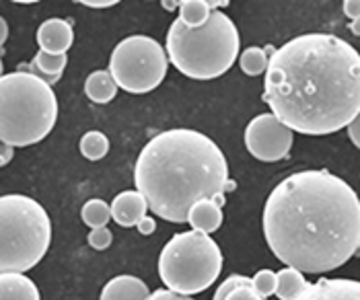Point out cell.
Wrapping results in <instances>:
<instances>
[{
  "instance_id": "obj_1",
  "label": "cell",
  "mask_w": 360,
  "mask_h": 300,
  "mask_svg": "<svg viewBox=\"0 0 360 300\" xmlns=\"http://www.w3.org/2000/svg\"><path fill=\"white\" fill-rule=\"evenodd\" d=\"M264 237L286 268L301 273L338 270L359 247V195L323 169L288 175L266 200Z\"/></svg>"
},
{
  "instance_id": "obj_2",
  "label": "cell",
  "mask_w": 360,
  "mask_h": 300,
  "mask_svg": "<svg viewBox=\"0 0 360 300\" xmlns=\"http://www.w3.org/2000/svg\"><path fill=\"white\" fill-rule=\"evenodd\" d=\"M262 99L292 132H340L360 113V54L330 33L292 37L270 56Z\"/></svg>"
},
{
  "instance_id": "obj_3",
  "label": "cell",
  "mask_w": 360,
  "mask_h": 300,
  "mask_svg": "<svg viewBox=\"0 0 360 300\" xmlns=\"http://www.w3.org/2000/svg\"><path fill=\"white\" fill-rule=\"evenodd\" d=\"M134 183L150 212L181 224L195 202L224 193L229 163L206 134L175 128L157 134L142 148L134 167Z\"/></svg>"
},
{
  "instance_id": "obj_4",
  "label": "cell",
  "mask_w": 360,
  "mask_h": 300,
  "mask_svg": "<svg viewBox=\"0 0 360 300\" xmlns=\"http://www.w3.org/2000/svg\"><path fill=\"white\" fill-rule=\"evenodd\" d=\"M165 52L181 74L195 81L219 79L239 56V31L221 11H212L198 29L175 19L167 31Z\"/></svg>"
},
{
  "instance_id": "obj_5",
  "label": "cell",
  "mask_w": 360,
  "mask_h": 300,
  "mask_svg": "<svg viewBox=\"0 0 360 300\" xmlns=\"http://www.w3.org/2000/svg\"><path fill=\"white\" fill-rule=\"evenodd\" d=\"M58 99L50 84L27 74L0 77V142L31 146L41 142L56 126Z\"/></svg>"
},
{
  "instance_id": "obj_6",
  "label": "cell",
  "mask_w": 360,
  "mask_h": 300,
  "mask_svg": "<svg viewBox=\"0 0 360 300\" xmlns=\"http://www.w3.org/2000/svg\"><path fill=\"white\" fill-rule=\"evenodd\" d=\"M52 243V222L39 202L21 193L0 195V273L33 270Z\"/></svg>"
},
{
  "instance_id": "obj_7",
  "label": "cell",
  "mask_w": 360,
  "mask_h": 300,
  "mask_svg": "<svg viewBox=\"0 0 360 300\" xmlns=\"http://www.w3.org/2000/svg\"><path fill=\"white\" fill-rule=\"evenodd\" d=\"M221 270V247L208 235L195 230L175 235L159 257V275L167 290L181 296H194L210 288Z\"/></svg>"
},
{
  "instance_id": "obj_8",
  "label": "cell",
  "mask_w": 360,
  "mask_h": 300,
  "mask_svg": "<svg viewBox=\"0 0 360 300\" xmlns=\"http://www.w3.org/2000/svg\"><path fill=\"white\" fill-rule=\"evenodd\" d=\"M165 48L148 35H130L122 39L110 58V74L117 89L126 93L142 95L155 91L165 81Z\"/></svg>"
},
{
  "instance_id": "obj_9",
  "label": "cell",
  "mask_w": 360,
  "mask_h": 300,
  "mask_svg": "<svg viewBox=\"0 0 360 300\" xmlns=\"http://www.w3.org/2000/svg\"><path fill=\"white\" fill-rule=\"evenodd\" d=\"M292 130L278 122L272 113L253 117L245 128V146L251 157L264 163H276L288 157L292 148Z\"/></svg>"
},
{
  "instance_id": "obj_10",
  "label": "cell",
  "mask_w": 360,
  "mask_h": 300,
  "mask_svg": "<svg viewBox=\"0 0 360 300\" xmlns=\"http://www.w3.org/2000/svg\"><path fill=\"white\" fill-rule=\"evenodd\" d=\"M295 300H360V282L346 278H321Z\"/></svg>"
},
{
  "instance_id": "obj_11",
  "label": "cell",
  "mask_w": 360,
  "mask_h": 300,
  "mask_svg": "<svg viewBox=\"0 0 360 300\" xmlns=\"http://www.w3.org/2000/svg\"><path fill=\"white\" fill-rule=\"evenodd\" d=\"M75 41L72 25L64 19H48L37 29V46L48 54H66Z\"/></svg>"
},
{
  "instance_id": "obj_12",
  "label": "cell",
  "mask_w": 360,
  "mask_h": 300,
  "mask_svg": "<svg viewBox=\"0 0 360 300\" xmlns=\"http://www.w3.org/2000/svg\"><path fill=\"white\" fill-rule=\"evenodd\" d=\"M110 210L111 220H115L124 228H132V226H136L140 220L146 216L148 204H146V200L142 197V193H139V191H122L111 202Z\"/></svg>"
},
{
  "instance_id": "obj_13",
  "label": "cell",
  "mask_w": 360,
  "mask_h": 300,
  "mask_svg": "<svg viewBox=\"0 0 360 300\" xmlns=\"http://www.w3.org/2000/svg\"><path fill=\"white\" fill-rule=\"evenodd\" d=\"M66 62H68L66 54H48V52H41L39 50L31 64H19L17 72L33 74V77L41 79L46 84L52 86L54 82L60 81L62 70L66 68Z\"/></svg>"
},
{
  "instance_id": "obj_14",
  "label": "cell",
  "mask_w": 360,
  "mask_h": 300,
  "mask_svg": "<svg viewBox=\"0 0 360 300\" xmlns=\"http://www.w3.org/2000/svg\"><path fill=\"white\" fill-rule=\"evenodd\" d=\"M150 290L136 275H115L110 280L99 300H148Z\"/></svg>"
},
{
  "instance_id": "obj_15",
  "label": "cell",
  "mask_w": 360,
  "mask_h": 300,
  "mask_svg": "<svg viewBox=\"0 0 360 300\" xmlns=\"http://www.w3.org/2000/svg\"><path fill=\"white\" fill-rule=\"evenodd\" d=\"M192 230L202 233V235H210L214 230H219L222 224V208L217 206L212 200H200L188 212V220Z\"/></svg>"
},
{
  "instance_id": "obj_16",
  "label": "cell",
  "mask_w": 360,
  "mask_h": 300,
  "mask_svg": "<svg viewBox=\"0 0 360 300\" xmlns=\"http://www.w3.org/2000/svg\"><path fill=\"white\" fill-rule=\"evenodd\" d=\"M0 300H41V296L25 273H0Z\"/></svg>"
},
{
  "instance_id": "obj_17",
  "label": "cell",
  "mask_w": 360,
  "mask_h": 300,
  "mask_svg": "<svg viewBox=\"0 0 360 300\" xmlns=\"http://www.w3.org/2000/svg\"><path fill=\"white\" fill-rule=\"evenodd\" d=\"M84 95L93 103H110L111 99L117 95V84L111 79L110 70H95L86 77L84 81Z\"/></svg>"
},
{
  "instance_id": "obj_18",
  "label": "cell",
  "mask_w": 360,
  "mask_h": 300,
  "mask_svg": "<svg viewBox=\"0 0 360 300\" xmlns=\"http://www.w3.org/2000/svg\"><path fill=\"white\" fill-rule=\"evenodd\" d=\"M305 275L299 270L284 268L276 273V296L280 300H295L307 288Z\"/></svg>"
},
{
  "instance_id": "obj_19",
  "label": "cell",
  "mask_w": 360,
  "mask_h": 300,
  "mask_svg": "<svg viewBox=\"0 0 360 300\" xmlns=\"http://www.w3.org/2000/svg\"><path fill=\"white\" fill-rule=\"evenodd\" d=\"M210 13H212V8L206 0H184V2H179V21L188 27H202L208 21Z\"/></svg>"
},
{
  "instance_id": "obj_20",
  "label": "cell",
  "mask_w": 360,
  "mask_h": 300,
  "mask_svg": "<svg viewBox=\"0 0 360 300\" xmlns=\"http://www.w3.org/2000/svg\"><path fill=\"white\" fill-rule=\"evenodd\" d=\"M110 152V138L103 132H86L81 138V155L89 161H101Z\"/></svg>"
},
{
  "instance_id": "obj_21",
  "label": "cell",
  "mask_w": 360,
  "mask_h": 300,
  "mask_svg": "<svg viewBox=\"0 0 360 300\" xmlns=\"http://www.w3.org/2000/svg\"><path fill=\"white\" fill-rule=\"evenodd\" d=\"M83 222L93 230V228H101L108 226V222L111 220L110 204L103 200H89L81 210Z\"/></svg>"
},
{
  "instance_id": "obj_22",
  "label": "cell",
  "mask_w": 360,
  "mask_h": 300,
  "mask_svg": "<svg viewBox=\"0 0 360 300\" xmlns=\"http://www.w3.org/2000/svg\"><path fill=\"white\" fill-rule=\"evenodd\" d=\"M268 62H270V56L266 54L264 48H248L243 50V54L239 58V66L241 70L248 74V77H259L268 70Z\"/></svg>"
},
{
  "instance_id": "obj_23",
  "label": "cell",
  "mask_w": 360,
  "mask_h": 300,
  "mask_svg": "<svg viewBox=\"0 0 360 300\" xmlns=\"http://www.w3.org/2000/svg\"><path fill=\"white\" fill-rule=\"evenodd\" d=\"M251 286L262 299L266 300L268 296L276 294V273L272 270H259L251 278Z\"/></svg>"
},
{
  "instance_id": "obj_24",
  "label": "cell",
  "mask_w": 360,
  "mask_h": 300,
  "mask_svg": "<svg viewBox=\"0 0 360 300\" xmlns=\"http://www.w3.org/2000/svg\"><path fill=\"white\" fill-rule=\"evenodd\" d=\"M86 241H89V245L93 247V249L105 251L111 245V241H113V235H111V230L108 226H101V228H93L89 233V239Z\"/></svg>"
},
{
  "instance_id": "obj_25",
  "label": "cell",
  "mask_w": 360,
  "mask_h": 300,
  "mask_svg": "<svg viewBox=\"0 0 360 300\" xmlns=\"http://www.w3.org/2000/svg\"><path fill=\"white\" fill-rule=\"evenodd\" d=\"M250 282L251 278H248V275H237V273H235V275H231V278H226V280L222 282L212 300H224V296H226L233 288H237V286H241V284H250Z\"/></svg>"
},
{
  "instance_id": "obj_26",
  "label": "cell",
  "mask_w": 360,
  "mask_h": 300,
  "mask_svg": "<svg viewBox=\"0 0 360 300\" xmlns=\"http://www.w3.org/2000/svg\"><path fill=\"white\" fill-rule=\"evenodd\" d=\"M224 300H264L255 290H253V286L250 284H241V286H237V288H233Z\"/></svg>"
},
{
  "instance_id": "obj_27",
  "label": "cell",
  "mask_w": 360,
  "mask_h": 300,
  "mask_svg": "<svg viewBox=\"0 0 360 300\" xmlns=\"http://www.w3.org/2000/svg\"><path fill=\"white\" fill-rule=\"evenodd\" d=\"M344 15L350 21H359L360 19V0H344Z\"/></svg>"
},
{
  "instance_id": "obj_28",
  "label": "cell",
  "mask_w": 360,
  "mask_h": 300,
  "mask_svg": "<svg viewBox=\"0 0 360 300\" xmlns=\"http://www.w3.org/2000/svg\"><path fill=\"white\" fill-rule=\"evenodd\" d=\"M348 138L352 140V144L356 146V148H360V113L348 124Z\"/></svg>"
},
{
  "instance_id": "obj_29",
  "label": "cell",
  "mask_w": 360,
  "mask_h": 300,
  "mask_svg": "<svg viewBox=\"0 0 360 300\" xmlns=\"http://www.w3.org/2000/svg\"><path fill=\"white\" fill-rule=\"evenodd\" d=\"M136 228H139V233L142 237H148V235H153V233L157 230V220L150 219V216H144V219L136 224Z\"/></svg>"
},
{
  "instance_id": "obj_30",
  "label": "cell",
  "mask_w": 360,
  "mask_h": 300,
  "mask_svg": "<svg viewBox=\"0 0 360 300\" xmlns=\"http://www.w3.org/2000/svg\"><path fill=\"white\" fill-rule=\"evenodd\" d=\"M148 300H194L192 296H181V294H175L171 290H157L153 292Z\"/></svg>"
},
{
  "instance_id": "obj_31",
  "label": "cell",
  "mask_w": 360,
  "mask_h": 300,
  "mask_svg": "<svg viewBox=\"0 0 360 300\" xmlns=\"http://www.w3.org/2000/svg\"><path fill=\"white\" fill-rule=\"evenodd\" d=\"M13 155H15L13 146H8V144H2V142H0V167H4V164L11 163V161H13Z\"/></svg>"
},
{
  "instance_id": "obj_32",
  "label": "cell",
  "mask_w": 360,
  "mask_h": 300,
  "mask_svg": "<svg viewBox=\"0 0 360 300\" xmlns=\"http://www.w3.org/2000/svg\"><path fill=\"white\" fill-rule=\"evenodd\" d=\"M81 4L91 8H108V6H115L117 0H81Z\"/></svg>"
},
{
  "instance_id": "obj_33",
  "label": "cell",
  "mask_w": 360,
  "mask_h": 300,
  "mask_svg": "<svg viewBox=\"0 0 360 300\" xmlns=\"http://www.w3.org/2000/svg\"><path fill=\"white\" fill-rule=\"evenodd\" d=\"M6 37H8V25H6V21H4V19L0 17V48L4 46Z\"/></svg>"
},
{
  "instance_id": "obj_34",
  "label": "cell",
  "mask_w": 360,
  "mask_h": 300,
  "mask_svg": "<svg viewBox=\"0 0 360 300\" xmlns=\"http://www.w3.org/2000/svg\"><path fill=\"white\" fill-rule=\"evenodd\" d=\"M348 29H350V33H352V35L360 37V19L359 21H352V23H348Z\"/></svg>"
},
{
  "instance_id": "obj_35",
  "label": "cell",
  "mask_w": 360,
  "mask_h": 300,
  "mask_svg": "<svg viewBox=\"0 0 360 300\" xmlns=\"http://www.w3.org/2000/svg\"><path fill=\"white\" fill-rule=\"evenodd\" d=\"M163 6H165L167 11H175V8H179V2H169V0H165Z\"/></svg>"
},
{
  "instance_id": "obj_36",
  "label": "cell",
  "mask_w": 360,
  "mask_h": 300,
  "mask_svg": "<svg viewBox=\"0 0 360 300\" xmlns=\"http://www.w3.org/2000/svg\"><path fill=\"white\" fill-rule=\"evenodd\" d=\"M356 257H360V241H359V247H356V253H354Z\"/></svg>"
},
{
  "instance_id": "obj_37",
  "label": "cell",
  "mask_w": 360,
  "mask_h": 300,
  "mask_svg": "<svg viewBox=\"0 0 360 300\" xmlns=\"http://www.w3.org/2000/svg\"><path fill=\"white\" fill-rule=\"evenodd\" d=\"M0 77H2V60H0Z\"/></svg>"
}]
</instances>
